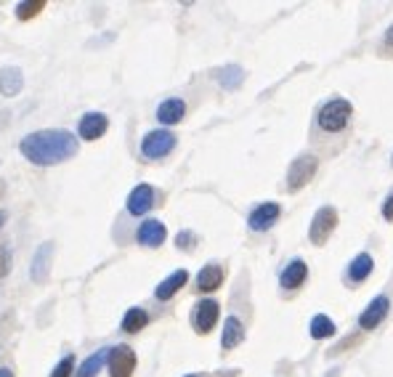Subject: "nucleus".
Segmentation results:
<instances>
[{
  "label": "nucleus",
  "instance_id": "f257e3e1",
  "mask_svg": "<svg viewBox=\"0 0 393 377\" xmlns=\"http://www.w3.org/2000/svg\"><path fill=\"white\" fill-rule=\"evenodd\" d=\"M19 152L33 165H59V162L77 155V138L69 131L45 128V131H35V133L24 136Z\"/></svg>",
  "mask_w": 393,
  "mask_h": 377
},
{
  "label": "nucleus",
  "instance_id": "f03ea898",
  "mask_svg": "<svg viewBox=\"0 0 393 377\" xmlns=\"http://www.w3.org/2000/svg\"><path fill=\"white\" fill-rule=\"evenodd\" d=\"M351 114H353V107H351L346 99H335L324 104L322 112H319V128L322 131H329V133H338L348 125Z\"/></svg>",
  "mask_w": 393,
  "mask_h": 377
},
{
  "label": "nucleus",
  "instance_id": "7ed1b4c3",
  "mask_svg": "<svg viewBox=\"0 0 393 377\" xmlns=\"http://www.w3.org/2000/svg\"><path fill=\"white\" fill-rule=\"evenodd\" d=\"M335 226H338V210L335 208H319L317 215H314V221H311V229H308V237H311V242L314 244H324L332 237L335 232Z\"/></svg>",
  "mask_w": 393,
  "mask_h": 377
},
{
  "label": "nucleus",
  "instance_id": "20e7f679",
  "mask_svg": "<svg viewBox=\"0 0 393 377\" xmlns=\"http://www.w3.org/2000/svg\"><path fill=\"white\" fill-rule=\"evenodd\" d=\"M314 173H317V157H311V155L298 157L293 165H290V170H287V188H290V191L303 188L308 181L314 178Z\"/></svg>",
  "mask_w": 393,
  "mask_h": 377
},
{
  "label": "nucleus",
  "instance_id": "39448f33",
  "mask_svg": "<svg viewBox=\"0 0 393 377\" xmlns=\"http://www.w3.org/2000/svg\"><path fill=\"white\" fill-rule=\"evenodd\" d=\"M175 146V136L170 131H152V133L143 136L141 141V152L143 157L149 160H160V157L170 155Z\"/></svg>",
  "mask_w": 393,
  "mask_h": 377
},
{
  "label": "nucleus",
  "instance_id": "423d86ee",
  "mask_svg": "<svg viewBox=\"0 0 393 377\" xmlns=\"http://www.w3.org/2000/svg\"><path fill=\"white\" fill-rule=\"evenodd\" d=\"M136 369V354L131 345L110 348V375L112 377H131Z\"/></svg>",
  "mask_w": 393,
  "mask_h": 377
},
{
  "label": "nucleus",
  "instance_id": "0eeeda50",
  "mask_svg": "<svg viewBox=\"0 0 393 377\" xmlns=\"http://www.w3.org/2000/svg\"><path fill=\"white\" fill-rule=\"evenodd\" d=\"M107 128H110L107 114H101V112H88V114L80 117L77 133H80V138H86V141H96V138H101V136L107 133Z\"/></svg>",
  "mask_w": 393,
  "mask_h": 377
},
{
  "label": "nucleus",
  "instance_id": "6e6552de",
  "mask_svg": "<svg viewBox=\"0 0 393 377\" xmlns=\"http://www.w3.org/2000/svg\"><path fill=\"white\" fill-rule=\"evenodd\" d=\"M279 215H282V210H279L276 202H263V205H258V208L250 213L247 223H250L252 232H266V229H271L274 223L279 221Z\"/></svg>",
  "mask_w": 393,
  "mask_h": 377
},
{
  "label": "nucleus",
  "instance_id": "1a4fd4ad",
  "mask_svg": "<svg viewBox=\"0 0 393 377\" xmlns=\"http://www.w3.org/2000/svg\"><path fill=\"white\" fill-rule=\"evenodd\" d=\"M218 303L216 300H199L194 309V327L199 335H208L218 322Z\"/></svg>",
  "mask_w": 393,
  "mask_h": 377
},
{
  "label": "nucleus",
  "instance_id": "9d476101",
  "mask_svg": "<svg viewBox=\"0 0 393 377\" xmlns=\"http://www.w3.org/2000/svg\"><path fill=\"white\" fill-rule=\"evenodd\" d=\"M388 309H391V300L385 298V295H380V298H375L364 309V313L359 316V324H361V330H375L377 324L385 319V313H388Z\"/></svg>",
  "mask_w": 393,
  "mask_h": 377
},
{
  "label": "nucleus",
  "instance_id": "9b49d317",
  "mask_svg": "<svg viewBox=\"0 0 393 377\" xmlns=\"http://www.w3.org/2000/svg\"><path fill=\"white\" fill-rule=\"evenodd\" d=\"M51 258H54V242L40 244L33 261V282L43 285L45 279H48V274H51Z\"/></svg>",
  "mask_w": 393,
  "mask_h": 377
},
{
  "label": "nucleus",
  "instance_id": "f8f14e48",
  "mask_svg": "<svg viewBox=\"0 0 393 377\" xmlns=\"http://www.w3.org/2000/svg\"><path fill=\"white\" fill-rule=\"evenodd\" d=\"M154 205V188L141 184V186H136L131 191V197H128V213L131 215H143V213H149V208Z\"/></svg>",
  "mask_w": 393,
  "mask_h": 377
},
{
  "label": "nucleus",
  "instance_id": "ddd939ff",
  "mask_svg": "<svg viewBox=\"0 0 393 377\" xmlns=\"http://www.w3.org/2000/svg\"><path fill=\"white\" fill-rule=\"evenodd\" d=\"M24 85V75L19 67H3L0 69V93L13 99Z\"/></svg>",
  "mask_w": 393,
  "mask_h": 377
},
{
  "label": "nucleus",
  "instance_id": "4468645a",
  "mask_svg": "<svg viewBox=\"0 0 393 377\" xmlns=\"http://www.w3.org/2000/svg\"><path fill=\"white\" fill-rule=\"evenodd\" d=\"M139 242L146 244V247H160V244L165 242V237H168V232H165V223L160 221H143L141 229H139Z\"/></svg>",
  "mask_w": 393,
  "mask_h": 377
},
{
  "label": "nucleus",
  "instance_id": "2eb2a0df",
  "mask_svg": "<svg viewBox=\"0 0 393 377\" xmlns=\"http://www.w3.org/2000/svg\"><path fill=\"white\" fill-rule=\"evenodd\" d=\"M306 277H308V266L300 261V258H295V261H290L287 268L282 271V287L284 289L300 287V285L306 282Z\"/></svg>",
  "mask_w": 393,
  "mask_h": 377
},
{
  "label": "nucleus",
  "instance_id": "dca6fc26",
  "mask_svg": "<svg viewBox=\"0 0 393 377\" xmlns=\"http://www.w3.org/2000/svg\"><path fill=\"white\" fill-rule=\"evenodd\" d=\"M186 114V104L181 99H168L160 104V109H157V120L163 122V125H175V122H181Z\"/></svg>",
  "mask_w": 393,
  "mask_h": 377
},
{
  "label": "nucleus",
  "instance_id": "f3484780",
  "mask_svg": "<svg viewBox=\"0 0 393 377\" xmlns=\"http://www.w3.org/2000/svg\"><path fill=\"white\" fill-rule=\"evenodd\" d=\"M245 340V327L237 316H229L226 322H223V335H221V345H223V351H231V348H237V345Z\"/></svg>",
  "mask_w": 393,
  "mask_h": 377
},
{
  "label": "nucleus",
  "instance_id": "a211bd4d",
  "mask_svg": "<svg viewBox=\"0 0 393 377\" xmlns=\"http://www.w3.org/2000/svg\"><path fill=\"white\" fill-rule=\"evenodd\" d=\"M186 282H189V274H186L184 268H181V271H173L165 282H160V287L154 289V295H157V300H170L178 289L184 287Z\"/></svg>",
  "mask_w": 393,
  "mask_h": 377
},
{
  "label": "nucleus",
  "instance_id": "6ab92c4d",
  "mask_svg": "<svg viewBox=\"0 0 393 377\" xmlns=\"http://www.w3.org/2000/svg\"><path fill=\"white\" fill-rule=\"evenodd\" d=\"M221 282H223V268L218 263H210L199 271V277H196V287L202 289V292H213V289L221 287Z\"/></svg>",
  "mask_w": 393,
  "mask_h": 377
},
{
  "label": "nucleus",
  "instance_id": "aec40b11",
  "mask_svg": "<svg viewBox=\"0 0 393 377\" xmlns=\"http://www.w3.org/2000/svg\"><path fill=\"white\" fill-rule=\"evenodd\" d=\"M372 268H375V261H372V256L361 253V256H356L353 261H351L348 279H351V282H364V279L372 274Z\"/></svg>",
  "mask_w": 393,
  "mask_h": 377
},
{
  "label": "nucleus",
  "instance_id": "412c9836",
  "mask_svg": "<svg viewBox=\"0 0 393 377\" xmlns=\"http://www.w3.org/2000/svg\"><path fill=\"white\" fill-rule=\"evenodd\" d=\"M104 361H110V351H107V348H101V351H96L93 356H88L86 361H83V366H80L77 377H96L98 369L104 366Z\"/></svg>",
  "mask_w": 393,
  "mask_h": 377
},
{
  "label": "nucleus",
  "instance_id": "4be33fe9",
  "mask_svg": "<svg viewBox=\"0 0 393 377\" xmlns=\"http://www.w3.org/2000/svg\"><path fill=\"white\" fill-rule=\"evenodd\" d=\"M146 322H149V316H146L143 309H128L125 319H122V330L125 333H139V330L146 327Z\"/></svg>",
  "mask_w": 393,
  "mask_h": 377
},
{
  "label": "nucleus",
  "instance_id": "5701e85b",
  "mask_svg": "<svg viewBox=\"0 0 393 377\" xmlns=\"http://www.w3.org/2000/svg\"><path fill=\"white\" fill-rule=\"evenodd\" d=\"M329 335H335V322L324 316V313H317L314 319H311V337H317V340H324Z\"/></svg>",
  "mask_w": 393,
  "mask_h": 377
},
{
  "label": "nucleus",
  "instance_id": "b1692460",
  "mask_svg": "<svg viewBox=\"0 0 393 377\" xmlns=\"http://www.w3.org/2000/svg\"><path fill=\"white\" fill-rule=\"evenodd\" d=\"M218 80H221V85H223V88L231 90V88H237L242 80H245V72H242V67H234V64H231V67L221 69Z\"/></svg>",
  "mask_w": 393,
  "mask_h": 377
},
{
  "label": "nucleus",
  "instance_id": "393cba45",
  "mask_svg": "<svg viewBox=\"0 0 393 377\" xmlns=\"http://www.w3.org/2000/svg\"><path fill=\"white\" fill-rule=\"evenodd\" d=\"M45 8V0H24L19 3V8H16V16L19 19H33L37 11H43Z\"/></svg>",
  "mask_w": 393,
  "mask_h": 377
},
{
  "label": "nucleus",
  "instance_id": "a878e982",
  "mask_svg": "<svg viewBox=\"0 0 393 377\" xmlns=\"http://www.w3.org/2000/svg\"><path fill=\"white\" fill-rule=\"evenodd\" d=\"M72 369H75V356H64V359L54 366L51 377H69L72 375Z\"/></svg>",
  "mask_w": 393,
  "mask_h": 377
},
{
  "label": "nucleus",
  "instance_id": "bb28decb",
  "mask_svg": "<svg viewBox=\"0 0 393 377\" xmlns=\"http://www.w3.org/2000/svg\"><path fill=\"white\" fill-rule=\"evenodd\" d=\"M11 271V250L6 244H0V279Z\"/></svg>",
  "mask_w": 393,
  "mask_h": 377
},
{
  "label": "nucleus",
  "instance_id": "cd10ccee",
  "mask_svg": "<svg viewBox=\"0 0 393 377\" xmlns=\"http://www.w3.org/2000/svg\"><path fill=\"white\" fill-rule=\"evenodd\" d=\"M175 242H178V247H181V250H192V247H194V234L181 232V234H178V239H175Z\"/></svg>",
  "mask_w": 393,
  "mask_h": 377
},
{
  "label": "nucleus",
  "instance_id": "c85d7f7f",
  "mask_svg": "<svg viewBox=\"0 0 393 377\" xmlns=\"http://www.w3.org/2000/svg\"><path fill=\"white\" fill-rule=\"evenodd\" d=\"M382 218H385V221H393V194L385 200V205H382Z\"/></svg>",
  "mask_w": 393,
  "mask_h": 377
},
{
  "label": "nucleus",
  "instance_id": "c756f323",
  "mask_svg": "<svg viewBox=\"0 0 393 377\" xmlns=\"http://www.w3.org/2000/svg\"><path fill=\"white\" fill-rule=\"evenodd\" d=\"M385 43H388V45L393 48V27L388 30V32H385Z\"/></svg>",
  "mask_w": 393,
  "mask_h": 377
},
{
  "label": "nucleus",
  "instance_id": "7c9ffc66",
  "mask_svg": "<svg viewBox=\"0 0 393 377\" xmlns=\"http://www.w3.org/2000/svg\"><path fill=\"white\" fill-rule=\"evenodd\" d=\"M0 377H13L11 369H0Z\"/></svg>",
  "mask_w": 393,
  "mask_h": 377
},
{
  "label": "nucleus",
  "instance_id": "2f4dec72",
  "mask_svg": "<svg viewBox=\"0 0 393 377\" xmlns=\"http://www.w3.org/2000/svg\"><path fill=\"white\" fill-rule=\"evenodd\" d=\"M6 218H8V213H6V210H0V226L6 223Z\"/></svg>",
  "mask_w": 393,
  "mask_h": 377
},
{
  "label": "nucleus",
  "instance_id": "473e14b6",
  "mask_svg": "<svg viewBox=\"0 0 393 377\" xmlns=\"http://www.w3.org/2000/svg\"><path fill=\"white\" fill-rule=\"evenodd\" d=\"M0 194H3V184H0Z\"/></svg>",
  "mask_w": 393,
  "mask_h": 377
},
{
  "label": "nucleus",
  "instance_id": "72a5a7b5",
  "mask_svg": "<svg viewBox=\"0 0 393 377\" xmlns=\"http://www.w3.org/2000/svg\"><path fill=\"white\" fill-rule=\"evenodd\" d=\"M186 377H196V375H186Z\"/></svg>",
  "mask_w": 393,
  "mask_h": 377
}]
</instances>
